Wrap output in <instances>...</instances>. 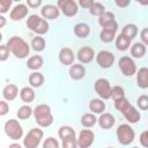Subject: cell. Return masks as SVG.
Masks as SVG:
<instances>
[{
    "mask_svg": "<svg viewBox=\"0 0 148 148\" xmlns=\"http://www.w3.org/2000/svg\"><path fill=\"white\" fill-rule=\"evenodd\" d=\"M6 46L9 50V52H12L18 59H24L30 53V46H29V44L22 37H18V36L10 37L7 40Z\"/></svg>",
    "mask_w": 148,
    "mask_h": 148,
    "instance_id": "1",
    "label": "cell"
},
{
    "mask_svg": "<svg viewBox=\"0 0 148 148\" xmlns=\"http://www.w3.org/2000/svg\"><path fill=\"white\" fill-rule=\"evenodd\" d=\"M35 121L40 127H49L53 123V114L51 108L47 104H38L35 110H32Z\"/></svg>",
    "mask_w": 148,
    "mask_h": 148,
    "instance_id": "2",
    "label": "cell"
},
{
    "mask_svg": "<svg viewBox=\"0 0 148 148\" xmlns=\"http://www.w3.org/2000/svg\"><path fill=\"white\" fill-rule=\"evenodd\" d=\"M27 27L38 36L46 34L50 28L47 21L36 14H32L27 18Z\"/></svg>",
    "mask_w": 148,
    "mask_h": 148,
    "instance_id": "3",
    "label": "cell"
},
{
    "mask_svg": "<svg viewBox=\"0 0 148 148\" xmlns=\"http://www.w3.org/2000/svg\"><path fill=\"white\" fill-rule=\"evenodd\" d=\"M116 135H117V140L120 145L127 146V145H130L134 141L135 132L128 124H120L117 127Z\"/></svg>",
    "mask_w": 148,
    "mask_h": 148,
    "instance_id": "4",
    "label": "cell"
},
{
    "mask_svg": "<svg viewBox=\"0 0 148 148\" xmlns=\"http://www.w3.org/2000/svg\"><path fill=\"white\" fill-rule=\"evenodd\" d=\"M3 130H5L6 135L10 140L16 141L23 136V128H22L21 124L18 123V120H16V119L7 120L3 125Z\"/></svg>",
    "mask_w": 148,
    "mask_h": 148,
    "instance_id": "5",
    "label": "cell"
},
{
    "mask_svg": "<svg viewBox=\"0 0 148 148\" xmlns=\"http://www.w3.org/2000/svg\"><path fill=\"white\" fill-rule=\"evenodd\" d=\"M43 136H44V132L40 128H38V127L31 128L23 139V146L25 148H37L39 146Z\"/></svg>",
    "mask_w": 148,
    "mask_h": 148,
    "instance_id": "6",
    "label": "cell"
},
{
    "mask_svg": "<svg viewBox=\"0 0 148 148\" xmlns=\"http://www.w3.org/2000/svg\"><path fill=\"white\" fill-rule=\"evenodd\" d=\"M95 59H96V62L97 65L101 67V68H104V69H108L110 67H112V65L114 64V54L108 50H102L99 51L96 56H95Z\"/></svg>",
    "mask_w": 148,
    "mask_h": 148,
    "instance_id": "7",
    "label": "cell"
},
{
    "mask_svg": "<svg viewBox=\"0 0 148 148\" xmlns=\"http://www.w3.org/2000/svg\"><path fill=\"white\" fill-rule=\"evenodd\" d=\"M118 66L125 76H133L136 73V65L128 56H123L118 61Z\"/></svg>",
    "mask_w": 148,
    "mask_h": 148,
    "instance_id": "8",
    "label": "cell"
},
{
    "mask_svg": "<svg viewBox=\"0 0 148 148\" xmlns=\"http://www.w3.org/2000/svg\"><path fill=\"white\" fill-rule=\"evenodd\" d=\"M94 89L96 94L99 96L101 99H109L110 98V90H111V84L108 79L99 77L95 81Z\"/></svg>",
    "mask_w": 148,
    "mask_h": 148,
    "instance_id": "9",
    "label": "cell"
},
{
    "mask_svg": "<svg viewBox=\"0 0 148 148\" xmlns=\"http://www.w3.org/2000/svg\"><path fill=\"white\" fill-rule=\"evenodd\" d=\"M57 7L67 17H72L74 15H76L79 12V5H77V2H75L73 0H58Z\"/></svg>",
    "mask_w": 148,
    "mask_h": 148,
    "instance_id": "10",
    "label": "cell"
},
{
    "mask_svg": "<svg viewBox=\"0 0 148 148\" xmlns=\"http://www.w3.org/2000/svg\"><path fill=\"white\" fill-rule=\"evenodd\" d=\"M98 24L103 28V29H111L117 31L118 29V24L117 21L114 18V14L112 12H104L99 17H98Z\"/></svg>",
    "mask_w": 148,
    "mask_h": 148,
    "instance_id": "11",
    "label": "cell"
},
{
    "mask_svg": "<svg viewBox=\"0 0 148 148\" xmlns=\"http://www.w3.org/2000/svg\"><path fill=\"white\" fill-rule=\"evenodd\" d=\"M95 141V134L90 130H82L76 139L77 148H89Z\"/></svg>",
    "mask_w": 148,
    "mask_h": 148,
    "instance_id": "12",
    "label": "cell"
},
{
    "mask_svg": "<svg viewBox=\"0 0 148 148\" xmlns=\"http://www.w3.org/2000/svg\"><path fill=\"white\" fill-rule=\"evenodd\" d=\"M95 51L92 47L90 46H83L81 49H79L77 53H76V58L77 60L82 64H89L92 61V59L95 58Z\"/></svg>",
    "mask_w": 148,
    "mask_h": 148,
    "instance_id": "13",
    "label": "cell"
},
{
    "mask_svg": "<svg viewBox=\"0 0 148 148\" xmlns=\"http://www.w3.org/2000/svg\"><path fill=\"white\" fill-rule=\"evenodd\" d=\"M28 10H29V8L25 3H17L10 10L9 17L13 21H21L28 15Z\"/></svg>",
    "mask_w": 148,
    "mask_h": 148,
    "instance_id": "14",
    "label": "cell"
},
{
    "mask_svg": "<svg viewBox=\"0 0 148 148\" xmlns=\"http://www.w3.org/2000/svg\"><path fill=\"white\" fill-rule=\"evenodd\" d=\"M40 14L44 20H56L59 17L60 10L56 5H44L40 9Z\"/></svg>",
    "mask_w": 148,
    "mask_h": 148,
    "instance_id": "15",
    "label": "cell"
},
{
    "mask_svg": "<svg viewBox=\"0 0 148 148\" xmlns=\"http://www.w3.org/2000/svg\"><path fill=\"white\" fill-rule=\"evenodd\" d=\"M58 58H59V61H60L62 65H65V66H71V65L74 64L75 56H74V52L72 51V49H69V47H62V49L59 51Z\"/></svg>",
    "mask_w": 148,
    "mask_h": 148,
    "instance_id": "16",
    "label": "cell"
},
{
    "mask_svg": "<svg viewBox=\"0 0 148 148\" xmlns=\"http://www.w3.org/2000/svg\"><path fill=\"white\" fill-rule=\"evenodd\" d=\"M121 114H123V116L125 117V119H126L128 123H131V124H135V123H138V121L141 119L140 112H139L132 104H128L127 108L121 112Z\"/></svg>",
    "mask_w": 148,
    "mask_h": 148,
    "instance_id": "17",
    "label": "cell"
},
{
    "mask_svg": "<svg viewBox=\"0 0 148 148\" xmlns=\"http://www.w3.org/2000/svg\"><path fill=\"white\" fill-rule=\"evenodd\" d=\"M97 121L103 130H110L116 124V118L113 114H111L109 112H103V113H101Z\"/></svg>",
    "mask_w": 148,
    "mask_h": 148,
    "instance_id": "18",
    "label": "cell"
},
{
    "mask_svg": "<svg viewBox=\"0 0 148 148\" xmlns=\"http://www.w3.org/2000/svg\"><path fill=\"white\" fill-rule=\"evenodd\" d=\"M69 76L71 79L79 81L86 76V68L81 64H73L69 67Z\"/></svg>",
    "mask_w": 148,
    "mask_h": 148,
    "instance_id": "19",
    "label": "cell"
},
{
    "mask_svg": "<svg viewBox=\"0 0 148 148\" xmlns=\"http://www.w3.org/2000/svg\"><path fill=\"white\" fill-rule=\"evenodd\" d=\"M17 95H18V88L14 83H9V84L5 86V88L2 89V96L6 102L14 101L17 97Z\"/></svg>",
    "mask_w": 148,
    "mask_h": 148,
    "instance_id": "20",
    "label": "cell"
},
{
    "mask_svg": "<svg viewBox=\"0 0 148 148\" xmlns=\"http://www.w3.org/2000/svg\"><path fill=\"white\" fill-rule=\"evenodd\" d=\"M136 82L141 89L148 88V68L141 67L136 73Z\"/></svg>",
    "mask_w": 148,
    "mask_h": 148,
    "instance_id": "21",
    "label": "cell"
},
{
    "mask_svg": "<svg viewBox=\"0 0 148 148\" xmlns=\"http://www.w3.org/2000/svg\"><path fill=\"white\" fill-rule=\"evenodd\" d=\"M89 110L92 113L101 114V113H103L105 111V103L101 98H92L89 102Z\"/></svg>",
    "mask_w": 148,
    "mask_h": 148,
    "instance_id": "22",
    "label": "cell"
},
{
    "mask_svg": "<svg viewBox=\"0 0 148 148\" xmlns=\"http://www.w3.org/2000/svg\"><path fill=\"white\" fill-rule=\"evenodd\" d=\"M146 51H147V47L141 42H136L131 46V56L136 59L142 58L146 54Z\"/></svg>",
    "mask_w": 148,
    "mask_h": 148,
    "instance_id": "23",
    "label": "cell"
},
{
    "mask_svg": "<svg viewBox=\"0 0 148 148\" xmlns=\"http://www.w3.org/2000/svg\"><path fill=\"white\" fill-rule=\"evenodd\" d=\"M44 75L39 72H32L29 75V84L31 86V88H39L43 86L44 83Z\"/></svg>",
    "mask_w": 148,
    "mask_h": 148,
    "instance_id": "24",
    "label": "cell"
},
{
    "mask_svg": "<svg viewBox=\"0 0 148 148\" xmlns=\"http://www.w3.org/2000/svg\"><path fill=\"white\" fill-rule=\"evenodd\" d=\"M35 97H36V94L31 87H23L20 90V98L27 104L31 103L35 99Z\"/></svg>",
    "mask_w": 148,
    "mask_h": 148,
    "instance_id": "25",
    "label": "cell"
},
{
    "mask_svg": "<svg viewBox=\"0 0 148 148\" xmlns=\"http://www.w3.org/2000/svg\"><path fill=\"white\" fill-rule=\"evenodd\" d=\"M74 34L79 37V38H87L90 34V27L87 23H77L74 27Z\"/></svg>",
    "mask_w": 148,
    "mask_h": 148,
    "instance_id": "26",
    "label": "cell"
},
{
    "mask_svg": "<svg viewBox=\"0 0 148 148\" xmlns=\"http://www.w3.org/2000/svg\"><path fill=\"white\" fill-rule=\"evenodd\" d=\"M120 34L132 40V39L135 38L136 35H138V27H136L135 24H133V23H127V24H125V25L123 27Z\"/></svg>",
    "mask_w": 148,
    "mask_h": 148,
    "instance_id": "27",
    "label": "cell"
},
{
    "mask_svg": "<svg viewBox=\"0 0 148 148\" xmlns=\"http://www.w3.org/2000/svg\"><path fill=\"white\" fill-rule=\"evenodd\" d=\"M43 64H44V60H43V58L40 57V56H32V57H30L29 59H28V61H27V67L29 68V69H31V71H38L42 66H43Z\"/></svg>",
    "mask_w": 148,
    "mask_h": 148,
    "instance_id": "28",
    "label": "cell"
},
{
    "mask_svg": "<svg viewBox=\"0 0 148 148\" xmlns=\"http://www.w3.org/2000/svg\"><path fill=\"white\" fill-rule=\"evenodd\" d=\"M131 39H128L127 37H125L124 35L119 34L116 38V47L118 51H126L130 49L131 46Z\"/></svg>",
    "mask_w": 148,
    "mask_h": 148,
    "instance_id": "29",
    "label": "cell"
},
{
    "mask_svg": "<svg viewBox=\"0 0 148 148\" xmlns=\"http://www.w3.org/2000/svg\"><path fill=\"white\" fill-rule=\"evenodd\" d=\"M31 114H32V109L28 104L20 106L17 112H16V116H17V118L20 120H27V119H29L31 117Z\"/></svg>",
    "mask_w": 148,
    "mask_h": 148,
    "instance_id": "30",
    "label": "cell"
},
{
    "mask_svg": "<svg viewBox=\"0 0 148 148\" xmlns=\"http://www.w3.org/2000/svg\"><path fill=\"white\" fill-rule=\"evenodd\" d=\"M58 135L61 140H66L69 138H75V131L71 126H61L58 130Z\"/></svg>",
    "mask_w": 148,
    "mask_h": 148,
    "instance_id": "31",
    "label": "cell"
},
{
    "mask_svg": "<svg viewBox=\"0 0 148 148\" xmlns=\"http://www.w3.org/2000/svg\"><path fill=\"white\" fill-rule=\"evenodd\" d=\"M116 37V31L111 29H103L99 32V39L103 43H111Z\"/></svg>",
    "mask_w": 148,
    "mask_h": 148,
    "instance_id": "32",
    "label": "cell"
},
{
    "mask_svg": "<svg viewBox=\"0 0 148 148\" xmlns=\"http://www.w3.org/2000/svg\"><path fill=\"white\" fill-rule=\"evenodd\" d=\"M31 47L36 52H42L45 49V39L40 36H36L31 40Z\"/></svg>",
    "mask_w": 148,
    "mask_h": 148,
    "instance_id": "33",
    "label": "cell"
},
{
    "mask_svg": "<svg viewBox=\"0 0 148 148\" xmlns=\"http://www.w3.org/2000/svg\"><path fill=\"white\" fill-rule=\"evenodd\" d=\"M96 121H97V118L95 117V114L94 113H86V114H83L82 116V118H81V124H82V126H84V127H92L95 124H96Z\"/></svg>",
    "mask_w": 148,
    "mask_h": 148,
    "instance_id": "34",
    "label": "cell"
},
{
    "mask_svg": "<svg viewBox=\"0 0 148 148\" xmlns=\"http://www.w3.org/2000/svg\"><path fill=\"white\" fill-rule=\"evenodd\" d=\"M104 12H105V7H104V5L101 3V2H96V1H94V3L91 5V7L89 8V13H90L91 15H94V16H98V17H99Z\"/></svg>",
    "mask_w": 148,
    "mask_h": 148,
    "instance_id": "35",
    "label": "cell"
},
{
    "mask_svg": "<svg viewBox=\"0 0 148 148\" xmlns=\"http://www.w3.org/2000/svg\"><path fill=\"white\" fill-rule=\"evenodd\" d=\"M110 97H112L113 101L120 99V98L125 97V90H124L123 87H120V86H114V87H112L111 90H110Z\"/></svg>",
    "mask_w": 148,
    "mask_h": 148,
    "instance_id": "36",
    "label": "cell"
},
{
    "mask_svg": "<svg viewBox=\"0 0 148 148\" xmlns=\"http://www.w3.org/2000/svg\"><path fill=\"white\" fill-rule=\"evenodd\" d=\"M128 104H131V103L128 102V99H127L126 97H123V98H120V99L114 101V108H116V110H118L119 112H123V111L127 108Z\"/></svg>",
    "mask_w": 148,
    "mask_h": 148,
    "instance_id": "37",
    "label": "cell"
},
{
    "mask_svg": "<svg viewBox=\"0 0 148 148\" xmlns=\"http://www.w3.org/2000/svg\"><path fill=\"white\" fill-rule=\"evenodd\" d=\"M136 105L139 106L140 110L146 111V110L148 109V97H147V95H141V96H139L138 99H136Z\"/></svg>",
    "mask_w": 148,
    "mask_h": 148,
    "instance_id": "38",
    "label": "cell"
},
{
    "mask_svg": "<svg viewBox=\"0 0 148 148\" xmlns=\"http://www.w3.org/2000/svg\"><path fill=\"white\" fill-rule=\"evenodd\" d=\"M43 148H59V142L57 139L52 136L46 138L43 142Z\"/></svg>",
    "mask_w": 148,
    "mask_h": 148,
    "instance_id": "39",
    "label": "cell"
},
{
    "mask_svg": "<svg viewBox=\"0 0 148 148\" xmlns=\"http://www.w3.org/2000/svg\"><path fill=\"white\" fill-rule=\"evenodd\" d=\"M12 0H0V15L7 13L12 7Z\"/></svg>",
    "mask_w": 148,
    "mask_h": 148,
    "instance_id": "40",
    "label": "cell"
},
{
    "mask_svg": "<svg viewBox=\"0 0 148 148\" xmlns=\"http://www.w3.org/2000/svg\"><path fill=\"white\" fill-rule=\"evenodd\" d=\"M62 148H77L76 136L75 138H69V139L62 140Z\"/></svg>",
    "mask_w": 148,
    "mask_h": 148,
    "instance_id": "41",
    "label": "cell"
},
{
    "mask_svg": "<svg viewBox=\"0 0 148 148\" xmlns=\"http://www.w3.org/2000/svg\"><path fill=\"white\" fill-rule=\"evenodd\" d=\"M9 50L7 49L6 45L0 44V61H6L9 58Z\"/></svg>",
    "mask_w": 148,
    "mask_h": 148,
    "instance_id": "42",
    "label": "cell"
},
{
    "mask_svg": "<svg viewBox=\"0 0 148 148\" xmlns=\"http://www.w3.org/2000/svg\"><path fill=\"white\" fill-rule=\"evenodd\" d=\"M140 143L143 148L148 147V131H143L140 134Z\"/></svg>",
    "mask_w": 148,
    "mask_h": 148,
    "instance_id": "43",
    "label": "cell"
},
{
    "mask_svg": "<svg viewBox=\"0 0 148 148\" xmlns=\"http://www.w3.org/2000/svg\"><path fill=\"white\" fill-rule=\"evenodd\" d=\"M9 112V105L6 101H0V116H6Z\"/></svg>",
    "mask_w": 148,
    "mask_h": 148,
    "instance_id": "44",
    "label": "cell"
},
{
    "mask_svg": "<svg viewBox=\"0 0 148 148\" xmlns=\"http://www.w3.org/2000/svg\"><path fill=\"white\" fill-rule=\"evenodd\" d=\"M140 38H141V43L143 45H148V28H143L140 32Z\"/></svg>",
    "mask_w": 148,
    "mask_h": 148,
    "instance_id": "45",
    "label": "cell"
},
{
    "mask_svg": "<svg viewBox=\"0 0 148 148\" xmlns=\"http://www.w3.org/2000/svg\"><path fill=\"white\" fill-rule=\"evenodd\" d=\"M28 8H37L42 5V0H27V3Z\"/></svg>",
    "mask_w": 148,
    "mask_h": 148,
    "instance_id": "46",
    "label": "cell"
},
{
    "mask_svg": "<svg viewBox=\"0 0 148 148\" xmlns=\"http://www.w3.org/2000/svg\"><path fill=\"white\" fill-rule=\"evenodd\" d=\"M92 3H94V0H80L77 5H80V6L83 7V8H88V9H89Z\"/></svg>",
    "mask_w": 148,
    "mask_h": 148,
    "instance_id": "47",
    "label": "cell"
},
{
    "mask_svg": "<svg viewBox=\"0 0 148 148\" xmlns=\"http://www.w3.org/2000/svg\"><path fill=\"white\" fill-rule=\"evenodd\" d=\"M114 3L118 6V7H120V8H125V7H127L130 3H131V1L130 0H124V1H119V0H116L114 1Z\"/></svg>",
    "mask_w": 148,
    "mask_h": 148,
    "instance_id": "48",
    "label": "cell"
},
{
    "mask_svg": "<svg viewBox=\"0 0 148 148\" xmlns=\"http://www.w3.org/2000/svg\"><path fill=\"white\" fill-rule=\"evenodd\" d=\"M6 23H7L6 17H5L3 15H0V29H1V28H3V27L6 25Z\"/></svg>",
    "mask_w": 148,
    "mask_h": 148,
    "instance_id": "49",
    "label": "cell"
},
{
    "mask_svg": "<svg viewBox=\"0 0 148 148\" xmlns=\"http://www.w3.org/2000/svg\"><path fill=\"white\" fill-rule=\"evenodd\" d=\"M8 148H22V146H21L20 143L14 142V143H10V145L8 146Z\"/></svg>",
    "mask_w": 148,
    "mask_h": 148,
    "instance_id": "50",
    "label": "cell"
},
{
    "mask_svg": "<svg viewBox=\"0 0 148 148\" xmlns=\"http://www.w3.org/2000/svg\"><path fill=\"white\" fill-rule=\"evenodd\" d=\"M1 40H2V34L0 32V43H1Z\"/></svg>",
    "mask_w": 148,
    "mask_h": 148,
    "instance_id": "51",
    "label": "cell"
},
{
    "mask_svg": "<svg viewBox=\"0 0 148 148\" xmlns=\"http://www.w3.org/2000/svg\"><path fill=\"white\" fill-rule=\"evenodd\" d=\"M132 148H139V147H132Z\"/></svg>",
    "mask_w": 148,
    "mask_h": 148,
    "instance_id": "52",
    "label": "cell"
},
{
    "mask_svg": "<svg viewBox=\"0 0 148 148\" xmlns=\"http://www.w3.org/2000/svg\"><path fill=\"white\" fill-rule=\"evenodd\" d=\"M108 148H114V147H108Z\"/></svg>",
    "mask_w": 148,
    "mask_h": 148,
    "instance_id": "53",
    "label": "cell"
}]
</instances>
